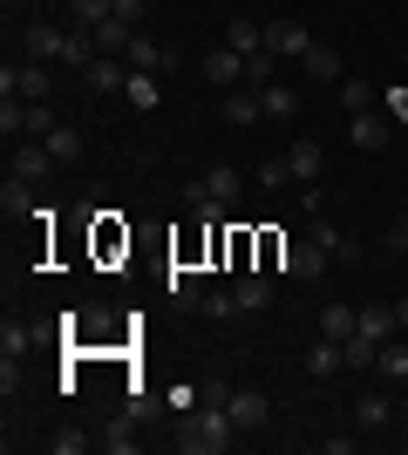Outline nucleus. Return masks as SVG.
Wrapping results in <instances>:
<instances>
[{"mask_svg": "<svg viewBox=\"0 0 408 455\" xmlns=\"http://www.w3.org/2000/svg\"><path fill=\"white\" fill-rule=\"evenodd\" d=\"M300 211L320 218V211H327V184H300Z\"/></svg>", "mask_w": 408, "mask_h": 455, "instance_id": "58836bf2", "label": "nucleus"}, {"mask_svg": "<svg viewBox=\"0 0 408 455\" xmlns=\"http://www.w3.org/2000/svg\"><path fill=\"white\" fill-rule=\"evenodd\" d=\"M0 211H7V218H35V184H28V177H7V190H0Z\"/></svg>", "mask_w": 408, "mask_h": 455, "instance_id": "393cba45", "label": "nucleus"}, {"mask_svg": "<svg viewBox=\"0 0 408 455\" xmlns=\"http://www.w3.org/2000/svg\"><path fill=\"white\" fill-rule=\"evenodd\" d=\"M395 326H402V333H408V299H402V306H395Z\"/></svg>", "mask_w": 408, "mask_h": 455, "instance_id": "c03bdc74", "label": "nucleus"}, {"mask_svg": "<svg viewBox=\"0 0 408 455\" xmlns=\"http://www.w3.org/2000/svg\"><path fill=\"white\" fill-rule=\"evenodd\" d=\"M232 415H225V401H212V408H197V415H184L177 421V435H171V449L177 455H225L232 449Z\"/></svg>", "mask_w": 408, "mask_h": 455, "instance_id": "f257e3e1", "label": "nucleus"}, {"mask_svg": "<svg viewBox=\"0 0 408 455\" xmlns=\"http://www.w3.org/2000/svg\"><path fill=\"white\" fill-rule=\"evenodd\" d=\"M204 82L212 89H245V55L238 48H212L204 55Z\"/></svg>", "mask_w": 408, "mask_h": 455, "instance_id": "6e6552de", "label": "nucleus"}, {"mask_svg": "<svg viewBox=\"0 0 408 455\" xmlns=\"http://www.w3.org/2000/svg\"><path fill=\"white\" fill-rule=\"evenodd\" d=\"M388 421H395V401L381 395V387H368V395L354 401V428H368V435H374V428H388Z\"/></svg>", "mask_w": 408, "mask_h": 455, "instance_id": "ddd939ff", "label": "nucleus"}, {"mask_svg": "<svg viewBox=\"0 0 408 455\" xmlns=\"http://www.w3.org/2000/svg\"><path fill=\"white\" fill-rule=\"evenodd\" d=\"M388 251H395V259H408V218H395V225H388Z\"/></svg>", "mask_w": 408, "mask_h": 455, "instance_id": "79ce46f5", "label": "nucleus"}, {"mask_svg": "<svg viewBox=\"0 0 408 455\" xmlns=\"http://www.w3.org/2000/svg\"><path fill=\"white\" fill-rule=\"evenodd\" d=\"M286 156H272V164H259V184H266V190H279V184H286Z\"/></svg>", "mask_w": 408, "mask_h": 455, "instance_id": "a19ab883", "label": "nucleus"}, {"mask_svg": "<svg viewBox=\"0 0 408 455\" xmlns=\"http://www.w3.org/2000/svg\"><path fill=\"white\" fill-rule=\"evenodd\" d=\"M130 109H156V76H143V68H130Z\"/></svg>", "mask_w": 408, "mask_h": 455, "instance_id": "2f4dec72", "label": "nucleus"}, {"mask_svg": "<svg viewBox=\"0 0 408 455\" xmlns=\"http://www.w3.org/2000/svg\"><path fill=\"white\" fill-rule=\"evenodd\" d=\"M171 299H177V306H204V285H197V272H171Z\"/></svg>", "mask_w": 408, "mask_h": 455, "instance_id": "72a5a7b5", "label": "nucleus"}, {"mask_svg": "<svg viewBox=\"0 0 408 455\" xmlns=\"http://www.w3.org/2000/svg\"><path fill=\"white\" fill-rule=\"evenodd\" d=\"M48 171H55L48 143H41V136H20V143H14V177H28V184H48Z\"/></svg>", "mask_w": 408, "mask_h": 455, "instance_id": "423d86ee", "label": "nucleus"}, {"mask_svg": "<svg viewBox=\"0 0 408 455\" xmlns=\"http://www.w3.org/2000/svg\"><path fill=\"white\" fill-rule=\"evenodd\" d=\"M82 82H89V95H116V89H130V61L123 55H96L89 68H82Z\"/></svg>", "mask_w": 408, "mask_h": 455, "instance_id": "39448f33", "label": "nucleus"}, {"mask_svg": "<svg viewBox=\"0 0 408 455\" xmlns=\"http://www.w3.org/2000/svg\"><path fill=\"white\" fill-rule=\"evenodd\" d=\"M259 102H266V116H279V123H292V116H300V89H286V82H266V89H259Z\"/></svg>", "mask_w": 408, "mask_h": 455, "instance_id": "412c9836", "label": "nucleus"}, {"mask_svg": "<svg viewBox=\"0 0 408 455\" xmlns=\"http://www.w3.org/2000/svg\"><path fill=\"white\" fill-rule=\"evenodd\" d=\"M143 14H150V0H116V20H123V28H143Z\"/></svg>", "mask_w": 408, "mask_h": 455, "instance_id": "ea45409f", "label": "nucleus"}, {"mask_svg": "<svg viewBox=\"0 0 408 455\" xmlns=\"http://www.w3.org/2000/svg\"><path fill=\"white\" fill-rule=\"evenodd\" d=\"M204 190H212L218 204H238V171H232V164H218V171H204Z\"/></svg>", "mask_w": 408, "mask_h": 455, "instance_id": "c756f323", "label": "nucleus"}, {"mask_svg": "<svg viewBox=\"0 0 408 455\" xmlns=\"http://www.w3.org/2000/svg\"><path fill=\"white\" fill-rule=\"evenodd\" d=\"M225 48H238V55H266V28H259V20H245V14H232Z\"/></svg>", "mask_w": 408, "mask_h": 455, "instance_id": "f3484780", "label": "nucleus"}, {"mask_svg": "<svg viewBox=\"0 0 408 455\" xmlns=\"http://www.w3.org/2000/svg\"><path fill=\"white\" fill-rule=\"evenodd\" d=\"M361 333V306H340L333 299L327 313H320V340H354Z\"/></svg>", "mask_w": 408, "mask_h": 455, "instance_id": "2eb2a0df", "label": "nucleus"}, {"mask_svg": "<svg viewBox=\"0 0 408 455\" xmlns=\"http://www.w3.org/2000/svg\"><path fill=\"white\" fill-rule=\"evenodd\" d=\"M48 449H55V455H82V449H96V435H82V428H61V435H48Z\"/></svg>", "mask_w": 408, "mask_h": 455, "instance_id": "c9c22d12", "label": "nucleus"}, {"mask_svg": "<svg viewBox=\"0 0 408 455\" xmlns=\"http://www.w3.org/2000/svg\"><path fill=\"white\" fill-rule=\"evenodd\" d=\"M204 313H212V320H245L232 292H204Z\"/></svg>", "mask_w": 408, "mask_h": 455, "instance_id": "e433bc0d", "label": "nucleus"}, {"mask_svg": "<svg viewBox=\"0 0 408 455\" xmlns=\"http://www.w3.org/2000/svg\"><path fill=\"white\" fill-rule=\"evenodd\" d=\"M340 367H348V354H340V340H320V347H313V354H307V374H313V380H333V374H340Z\"/></svg>", "mask_w": 408, "mask_h": 455, "instance_id": "4be33fe9", "label": "nucleus"}, {"mask_svg": "<svg viewBox=\"0 0 408 455\" xmlns=\"http://www.w3.org/2000/svg\"><path fill=\"white\" fill-rule=\"evenodd\" d=\"M225 415H232V428H238V435H252V428H266V415H272L266 387H232V395H225Z\"/></svg>", "mask_w": 408, "mask_h": 455, "instance_id": "20e7f679", "label": "nucleus"}, {"mask_svg": "<svg viewBox=\"0 0 408 455\" xmlns=\"http://www.w3.org/2000/svg\"><path fill=\"white\" fill-rule=\"evenodd\" d=\"M340 109H354V116H361V109H374V82L348 76V82H340Z\"/></svg>", "mask_w": 408, "mask_h": 455, "instance_id": "7c9ffc66", "label": "nucleus"}, {"mask_svg": "<svg viewBox=\"0 0 408 455\" xmlns=\"http://www.w3.org/2000/svg\"><path fill=\"white\" fill-rule=\"evenodd\" d=\"M123 61H130V68H143V76H164V68H171V55H164V48H156V41L143 35V28H136V35H130V48H123Z\"/></svg>", "mask_w": 408, "mask_h": 455, "instance_id": "f8f14e48", "label": "nucleus"}, {"mask_svg": "<svg viewBox=\"0 0 408 455\" xmlns=\"http://www.w3.org/2000/svg\"><path fill=\"white\" fill-rule=\"evenodd\" d=\"M286 171H292V184H320V171H327V150L313 143V136H300L286 150Z\"/></svg>", "mask_w": 408, "mask_h": 455, "instance_id": "1a4fd4ad", "label": "nucleus"}, {"mask_svg": "<svg viewBox=\"0 0 408 455\" xmlns=\"http://www.w3.org/2000/svg\"><path fill=\"white\" fill-rule=\"evenodd\" d=\"M313 245L327 251V259H354V251H361V245H354V238H348V231H333L327 218H313Z\"/></svg>", "mask_w": 408, "mask_h": 455, "instance_id": "a878e982", "label": "nucleus"}, {"mask_svg": "<svg viewBox=\"0 0 408 455\" xmlns=\"http://www.w3.org/2000/svg\"><path fill=\"white\" fill-rule=\"evenodd\" d=\"M89 35H96V55H123V48H130V35H136V28H123V20L109 14V20H102V28H89Z\"/></svg>", "mask_w": 408, "mask_h": 455, "instance_id": "cd10ccee", "label": "nucleus"}, {"mask_svg": "<svg viewBox=\"0 0 408 455\" xmlns=\"http://www.w3.org/2000/svg\"><path fill=\"white\" fill-rule=\"evenodd\" d=\"M55 95V61H7L0 68V102H48Z\"/></svg>", "mask_w": 408, "mask_h": 455, "instance_id": "f03ea898", "label": "nucleus"}, {"mask_svg": "<svg viewBox=\"0 0 408 455\" xmlns=\"http://www.w3.org/2000/svg\"><path fill=\"white\" fill-rule=\"evenodd\" d=\"M361 333L368 340H395L402 326H395V306H361Z\"/></svg>", "mask_w": 408, "mask_h": 455, "instance_id": "bb28decb", "label": "nucleus"}, {"mask_svg": "<svg viewBox=\"0 0 408 455\" xmlns=\"http://www.w3.org/2000/svg\"><path fill=\"white\" fill-rule=\"evenodd\" d=\"M374 374H381V380H402V387H408V340H381Z\"/></svg>", "mask_w": 408, "mask_h": 455, "instance_id": "6ab92c4d", "label": "nucleus"}, {"mask_svg": "<svg viewBox=\"0 0 408 455\" xmlns=\"http://www.w3.org/2000/svg\"><path fill=\"white\" fill-rule=\"evenodd\" d=\"M300 61H307V76H313V82H340V55H333V48H320V41H313Z\"/></svg>", "mask_w": 408, "mask_h": 455, "instance_id": "c85d7f7f", "label": "nucleus"}, {"mask_svg": "<svg viewBox=\"0 0 408 455\" xmlns=\"http://www.w3.org/2000/svg\"><path fill=\"white\" fill-rule=\"evenodd\" d=\"M348 136H354V150H388V116H381V109H361Z\"/></svg>", "mask_w": 408, "mask_h": 455, "instance_id": "4468645a", "label": "nucleus"}, {"mask_svg": "<svg viewBox=\"0 0 408 455\" xmlns=\"http://www.w3.org/2000/svg\"><path fill=\"white\" fill-rule=\"evenodd\" d=\"M96 449H109V455H136V415H116L109 428L96 435Z\"/></svg>", "mask_w": 408, "mask_h": 455, "instance_id": "aec40b11", "label": "nucleus"}, {"mask_svg": "<svg viewBox=\"0 0 408 455\" xmlns=\"http://www.w3.org/2000/svg\"><path fill=\"white\" fill-rule=\"evenodd\" d=\"M388 109H395V116L408 123V89H388Z\"/></svg>", "mask_w": 408, "mask_h": 455, "instance_id": "37998d69", "label": "nucleus"}, {"mask_svg": "<svg viewBox=\"0 0 408 455\" xmlns=\"http://www.w3.org/2000/svg\"><path fill=\"white\" fill-rule=\"evenodd\" d=\"M279 272H292V279H327V251L313 245H279Z\"/></svg>", "mask_w": 408, "mask_h": 455, "instance_id": "0eeeda50", "label": "nucleus"}, {"mask_svg": "<svg viewBox=\"0 0 408 455\" xmlns=\"http://www.w3.org/2000/svg\"><path fill=\"white\" fill-rule=\"evenodd\" d=\"M55 123H61V116L48 109V102H28V136H48Z\"/></svg>", "mask_w": 408, "mask_h": 455, "instance_id": "4c0bfd02", "label": "nucleus"}, {"mask_svg": "<svg viewBox=\"0 0 408 455\" xmlns=\"http://www.w3.org/2000/svg\"><path fill=\"white\" fill-rule=\"evenodd\" d=\"M20 55H28V61H61V55H68V28H55V20H28V28H20Z\"/></svg>", "mask_w": 408, "mask_h": 455, "instance_id": "7ed1b4c3", "label": "nucleus"}, {"mask_svg": "<svg viewBox=\"0 0 408 455\" xmlns=\"http://www.w3.org/2000/svg\"><path fill=\"white\" fill-rule=\"evenodd\" d=\"M259 116H266L259 89H225V123H232V130H245V123H259Z\"/></svg>", "mask_w": 408, "mask_h": 455, "instance_id": "dca6fc26", "label": "nucleus"}, {"mask_svg": "<svg viewBox=\"0 0 408 455\" xmlns=\"http://www.w3.org/2000/svg\"><path fill=\"white\" fill-rule=\"evenodd\" d=\"M61 7H68V28H102L116 14V0H61Z\"/></svg>", "mask_w": 408, "mask_h": 455, "instance_id": "b1692460", "label": "nucleus"}, {"mask_svg": "<svg viewBox=\"0 0 408 455\" xmlns=\"http://www.w3.org/2000/svg\"><path fill=\"white\" fill-rule=\"evenodd\" d=\"M402 421H408V387H402Z\"/></svg>", "mask_w": 408, "mask_h": 455, "instance_id": "a18cd8bd", "label": "nucleus"}, {"mask_svg": "<svg viewBox=\"0 0 408 455\" xmlns=\"http://www.w3.org/2000/svg\"><path fill=\"white\" fill-rule=\"evenodd\" d=\"M41 143H48V156H55V164H82V130H76V123H55Z\"/></svg>", "mask_w": 408, "mask_h": 455, "instance_id": "a211bd4d", "label": "nucleus"}, {"mask_svg": "<svg viewBox=\"0 0 408 455\" xmlns=\"http://www.w3.org/2000/svg\"><path fill=\"white\" fill-rule=\"evenodd\" d=\"M307 48H313V35L292 14L286 20H266V55H307Z\"/></svg>", "mask_w": 408, "mask_h": 455, "instance_id": "9d476101", "label": "nucleus"}, {"mask_svg": "<svg viewBox=\"0 0 408 455\" xmlns=\"http://www.w3.org/2000/svg\"><path fill=\"white\" fill-rule=\"evenodd\" d=\"M0 136H7V143L28 136V102H0Z\"/></svg>", "mask_w": 408, "mask_h": 455, "instance_id": "473e14b6", "label": "nucleus"}, {"mask_svg": "<svg viewBox=\"0 0 408 455\" xmlns=\"http://www.w3.org/2000/svg\"><path fill=\"white\" fill-rule=\"evenodd\" d=\"M35 340H41L35 326H20V320H7V326H0V361H20V354H35Z\"/></svg>", "mask_w": 408, "mask_h": 455, "instance_id": "5701e85b", "label": "nucleus"}, {"mask_svg": "<svg viewBox=\"0 0 408 455\" xmlns=\"http://www.w3.org/2000/svg\"><path fill=\"white\" fill-rule=\"evenodd\" d=\"M232 299H238V313H266V306H272V279H266V272H238Z\"/></svg>", "mask_w": 408, "mask_h": 455, "instance_id": "9b49d317", "label": "nucleus"}, {"mask_svg": "<svg viewBox=\"0 0 408 455\" xmlns=\"http://www.w3.org/2000/svg\"><path fill=\"white\" fill-rule=\"evenodd\" d=\"M340 354H348V367H374L381 340H368V333H354V340H340Z\"/></svg>", "mask_w": 408, "mask_h": 455, "instance_id": "f704fd0d", "label": "nucleus"}]
</instances>
